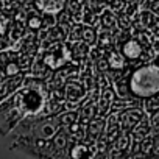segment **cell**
<instances>
[{"label":"cell","mask_w":159,"mask_h":159,"mask_svg":"<svg viewBox=\"0 0 159 159\" xmlns=\"http://www.w3.org/2000/svg\"><path fill=\"white\" fill-rule=\"evenodd\" d=\"M159 73L156 66H143L137 69L129 80V91L140 98H150L157 94Z\"/></svg>","instance_id":"cell-1"},{"label":"cell","mask_w":159,"mask_h":159,"mask_svg":"<svg viewBox=\"0 0 159 159\" xmlns=\"http://www.w3.org/2000/svg\"><path fill=\"white\" fill-rule=\"evenodd\" d=\"M142 53V47L137 41H128L125 45H123V55L129 59H134V58H139Z\"/></svg>","instance_id":"cell-2"}]
</instances>
